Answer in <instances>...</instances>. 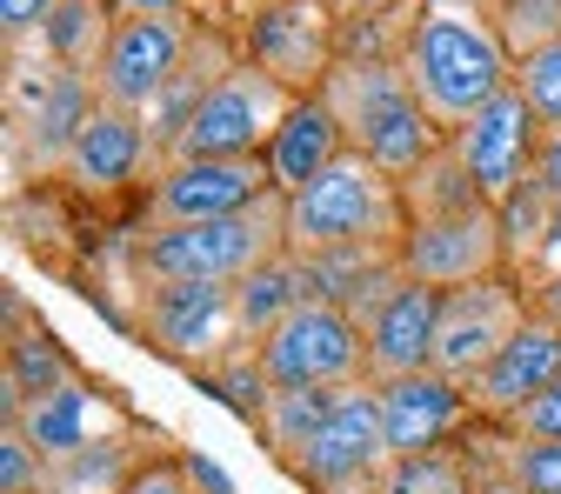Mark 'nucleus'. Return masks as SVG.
Segmentation results:
<instances>
[{
  "instance_id": "nucleus-29",
  "label": "nucleus",
  "mask_w": 561,
  "mask_h": 494,
  "mask_svg": "<svg viewBox=\"0 0 561 494\" xmlns=\"http://www.w3.org/2000/svg\"><path fill=\"white\" fill-rule=\"evenodd\" d=\"M515 88L541 114V127H561V41H548L528 60H515Z\"/></svg>"
},
{
  "instance_id": "nucleus-28",
  "label": "nucleus",
  "mask_w": 561,
  "mask_h": 494,
  "mask_svg": "<svg viewBox=\"0 0 561 494\" xmlns=\"http://www.w3.org/2000/svg\"><path fill=\"white\" fill-rule=\"evenodd\" d=\"M375 494H474V474L455 455H421V461H394Z\"/></svg>"
},
{
  "instance_id": "nucleus-36",
  "label": "nucleus",
  "mask_w": 561,
  "mask_h": 494,
  "mask_svg": "<svg viewBox=\"0 0 561 494\" xmlns=\"http://www.w3.org/2000/svg\"><path fill=\"white\" fill-rule=\"evenodd\" d=\"M187 481H194V494H234V481L207 461V455H187Z\"/></svg>"
},
{
  "instance_id": "nucleus-5",
  "label": "nucleus",
  "mask_w": 561,
  "mask_h": 494,
  "mask_svg": "<svg viewBox=\"0 0 561 494\" xmlns=\"http://www.w3.org/2000/svg\"><path fill=\"white\" fill-rule=\"evenodd\" d=\"M295 88H280L267 67L254 60H228L207 94L194 101L181 140L168 148V161H261L267 140L280 134V120L295 114Z\"/></svg>"
},
{
  "instance_id": "nucleus-31",
  "label": "nucleus",
  "mask_w": 561,
  "mask_h": 494,
  "mask_svg": "<svg viewBox=\"0 0 561 494\" xmlns=\"http://www.w3.org/2000/svg\"><path fill=\"white\" fill-rule=\"evenodd\" d=\"M508 468L522 494H561V441H515L508 435Z\"/></svg>"
},
{
  "instance_id": "nucleus-16",
  "label": "nucleus",
  "mask_w": 561,
  "mask_h": 494,
  "mask_svg": "<svg viewBox=\"0 0 561 494\" xmlns=\"http://www.w3.org/2000/svg\"><path fill=\"white\" fill-rule=\"evenodd\" d=\"M375 401H381V435H388V455L394 461H421V455H448L455 428L474 414L468 407V388L421 368V375H401V381H375Z\"/></svg>"
},
{
  "instance_id": "nucleus-10",
  "label": "nucleus",
  "mask_w": 561,
  "mask_h": 494,
  "mask_svg": "<svg viewBox=\"0 0 561 494\" xmlns=\"http://www.w3.org/2000/svg\"><path fill=\"white\" fill-rule=\"evenodd\" d=\"M528 301L508 274H488V280H468V288L442 295V321H435V375L448 381H474L502 347L528 328Z\"/></svg>"
},
{
  "instance_id": "nucleus-11",
  "label": "nucleus",
  "mask_w": 561,
  "mask_h": 494,
  "mask_svg": "<svg viewBox=\"0 0 561 494\" xmlns=\"http://www.w3.org/2000/svg\"><path fill=\"white\" fill-rule=\"evenodd\" d=\"M8 107H14V148L34 140V161L60 174L67 148H75V134L88 127V114L101 107L94 81L75 74V67H60L34 47V67L14 54V81H8Z\"/></svg>"
},
{
  "instance_id": "nucleus-27",
  "label": "nucleus",
  "mask_w": 561,
  "mask_h": 494,
  "mask_svg": "<svg viewBox=\"0 0 561 494\" xmlns=\"http://www.w3.org/2000/svg\"><path fill=\"white\" fill-rule=\"evenodd\" d=\"M488 14H495V27H502L515 60H528L535 47L561 41V0H495Z\"/></svg>"
},
{
  "instance_id": "nucleus-17",
  "label": "nucleus",
  "mask_w": 561,
  "mask_h": 494,
  "mask_svg": "<svg viewBox=\"0 0 561 494\" xmlns=\"http://www.w3.org/2000/svg\"><path fill=\"white\" fill-rule=\"evenodd\" d=\"M8 414L21 421V435L41 448L47 468L75 461V455H88V448H101V441H121V407H114L94 381H81V375H67L60 388L21 401V407H8Z\"/></svg>"
},
{
  "instance_id": "nucleus-40",
  "label": "nucleus",
  "mask_w": 561,
  "mask_h": 494,
  "mask_svg": "<svg viewBox=\"0 0 561 494\" xmlns=\"http://www.w3.org/2000/svg\"><path fill=\"white\" fill-rule=\"evenodd\" d=\"M41 494H81V487H67V481H47V487H41Z\"/></svg>"
},
{
  "instance_id": "nucleus-38",
  "label": "nucleus",
  "mask_w": 561,
  "mask_h": 494,
  "mask_svg": "<svg viewBox=\"0 0 561 494\" xmlns=\"http://www.w3.org/2000/svg\"><path fill=\"white\" fill-rule=\"evenodd\" d=\"M121 14H181V0H121Z\"/></svg>"
},
{
  "instance_id": "nucleus-19",
  "label": "nucleus",
  "mask_w": 561,
  "mask_h": 494,
  "mask_svg": "<svg viewBox=\"0 0 561 494\" xmlns=\"http://www.w3.org/2000/svg\"><path fill=\"white\" fill-rule=\"evenodd\" d=\"M435 321H442V295L401 274L394 288L362 314V334H368V381H401V375L435 368Z\"/></svg>"
},
{
  "instance_id": "nucleus-25",
  "label": "nucleus",
  "mask_w": 561,
  "mask_h": 494,
  "mask_svg": "<svg viewBox=\"0 0 561 494\" xmlns=\"http://www.w3.org/2000/svg\"><path fill=\"white\" fill-rule=\"evenodd\" d=\"M334 394L328 388H274L267 407H261V441L280 455V461H301L308 441L321 435V421H328Z\"/></svg>"
},
{
  "instance_id": "nucleus-2",
  "label": "nucleus",
  "mask_w": 561,
  "mask_h": 494,
  "mask_svg": "<svg viewBox=\"0 0 561 494\" xmlns=\"http://www.w3.org/2000/svg\"><path fill=\"white\" fill-rule=\"evenodd\" d=\"M401 241H408V194L355 148L301 194H288V254L301 261L347 248H401Z\"/></svg>"
},
{
  "instance_id": "nucleus-39",
  "label": "nucleus",
  "mask_w": 561,
  "mask_h": 494,
  "mask_svg": "<svg viewBox=\"0 0 561 494\" xmlns=\"http://www.w3.org/2000/svg\"><path fill=\"white\" fill-rule=\"evenodd\" d=\"M541 314H548V321H561V274H554L548 288H541Z\"/></svg>"
},
{
  "instance_id": "nucleus-20",
  "label": "nucleus",
  "mask_w": 561,
  "mask_h": 494,
  "mask_svg": "<svg viewBox=\"0 0 561 494\" xmlns=\"http://www.w3.org/2000/svg\"><path fill=\"white\" fill-rule=\"evenodd\" d=\"M148 120L140 114H121V107H94L88 127L75 134V148H67L60 161V181L67 187H81V194H121L140 161H148Z\"/></svg>"
},
{
  "instance_id": "nucleus-6",
  "label": "nucleus",
  "mask_w": 561,
  "mask_h": 494,
  "mask_svg": "<svg viewBox=\"0 0 561 494\" xmlns=\"http://www.w3.org/2000/svg\"><path fill=\"white\" fill-rule=\"evenodd\" d=\"M254 361H261L267 388H328L334 394V388L368 381V334L334 301H301L254 347Z\"/></svg>"
},
{
  "instance_id": "nucleus-21",
  "label": "nucleus",
  "mask_w": 561,
  "mask_h": 494,
  "mask_svg": "<svg viewBox=\"0 0 561 494\" xmlns=\"http://www.w3.org/2000/svg\"><path fill=\"white\" fill-rule=\"evenodd\" d=\"M347 154V127H341V114L328 107V94H301L295 101V114L280 120V134L267 140V174H274V187L280 194H301L314 174H328L334 161Z\"/></svg>"
},
{
  "instance_id": "nucleus-9",
  "label": "nucleus",
  "mask_w": 561,
  "mask_h": 494,
  "mask_svg": "<svg viewBox=\"0 0 561 494\" xmlns=\"http://www.w3.org/2000/svg\"><path fill=\"white\" fill-rule=\"evenodd\" d=\"M140 321H148V341L181 368L207 375L228 355H241V301L234 288H215V280H161L140 301Z\"/></svg>"
},
{
  "instance_id": "nucleus-22",
  "label": "nucleus",
  "mask_w": 561,
  "mask_h": 494,
  "mask_svg": "<svg viewBox=\"0 0 561 494\" xmlns=\"http://www.w3.org/2000/svg\"><path fill=\"white\" fill-rule=\"evenodd\" d=\"M234 301H241V341H267L280 321H288L301 301H314V280H308V261L301 254H274L267 267H254L241 288H234Z\"/></svg>"
},
{
  "instance_id": "nucleus-7",
  "label": "nucleus",
  "mask_w": 561,
  "mask_h": 494,
  "mask_svg": "<svg viewBox=\"0 0 561 494\" xmlns=\"http://www.w3.org/2000/svg\"><path fill=\"white\" fill-rule=\"evenodd\" d=\"M187 21L181 14H121L107 54H101V74H94V94L101 107H121V114H140L148 120L154 101L187 74Z\"/></svg>"
},
{
  "instance_id": "nucleus-14",
  "label": "nucleus",
  "mask_w": 561,
  "mask_h": 494,
  "mask_svg": "<svg viewBox=\"0 0 561 494\" xmlns=\"http://www.w3.org/2000/svg\"><path fill=\"white\" fill-rule=\"evenodd\" d=\"M267 194H280L267 161H168L154 174V194H148V234L248 215V207H261Z\"/></svg>"
},
{
  "instance_id": "nucleus-15",
  "label": "nucleus",
  "mask_w": 561,
  "mask_h": 494,
  "mask_svg": "<svg viewBox=\"0 0 561 494\" xmlns=\"http://www.w3.org/2000/svg\"><path fill=\"white\" fill-rule=\"evenodd\" d=\"M248 60L267 67L280 88L321 94L334 74V27L321 0H261L248 21Z\"/></svg>"
},
{
  "instance_id": "nucleus-12",
  "label": "nucleus",
  "mask_w": 561,
  "mask_h": 494,
  "mask_svg": "<svg viewBox=\"0 0 561 494\" xmlns=\"http://www.w3.org/2000/svg\"><path fill=\"white\" fill-rule=\"evenodd\" d=\"M508 234H502V207H468V215H442V221H408L401 241V274L421 280L435 295H455L468 280L502 274Z\"/></svg>"
},
{
  "instance_id": "nucleus-24",
  "label": "nucleus",
  "mask_w": 561,
  "mask_h": 494,
  "mask_svg": "<svg viewBox=\"0 0 561 494\" xmlns=\"http://www.w3.org/2000/svg\"><path fill=\"white\" fill-rule=\"evenodd\" d=\"M401 194H408V221H442V215H468V207H488L481 187H474V174H468L461 154H455V140H442V148L428 154V168H421Z\"/></svg>"
},
{
  "instance_id": "nucleus-23",
  "label": "nucleus",
  "mask_w": 561,
  "mask_h": 494,
  "mask_svg": "<svg viewBox=\"0 0 561 494\" xmlns=\"http://www.w3.org/2000/svg\"><path fill=\"white\" fill-rule=\"evenodd\" d=\"M114 27H121V21L107 14V0H67V8L47 21V34H41V54L94 81V74H101V54H107V41H114Z\"/></svg>"
},
{
  "instance_id": "nucleus-13",
  "label": "nucleus",
  "mask_w": 561,
  "mask_h": 494,
  "mask_svg": "<svg viewBox=\"0 0 561 494\" xmlns=\"http://www.w3.org/2000/svg\"><path fill=\"white\" fill-rule=\"evenodd\" d=\"M541 114L522 101V88H508V94H495L461 134H448L455 140V154H461V168L474 174V187H481V200L488 207H508L528 181H535V154H541Z\"/></svg>"
},
{
  "instance_id": "nucleus-26",
  "label": "nucleus",
  "mask_w": 561,
  "mask_h": 494,
  "mask_svg": "<svg viewBox=\"0 0 561 494\" xmlns=\"http://www.w3.org/2000/svg\"><path fill=\"white\" fill-rule=\"evenodd\" d=\"M67 375H75V368H67V355H54V347H47V334L14 341V347H8V407H21V401L60 388Z\"/></svg>"
},
{
  "instance_id": "nucleus-18",
  "label": "nucleus",
  "mask_w": 561,
  "mask_h": 494,
  "mask_svg": "<svg viewBox=\"0 0 561 494\" xmlns=\"http://www.w3.org/2000/svg\"><path fill=\"white\" fill-rule=\"evenodd\" d=\"M554 381H561V321H548V314L535 308L528 328H522V334L502 347V355L468 381V407L508 428V421H515L528 401H541Z\"/></svg>"
},
{
  "instance_id": "nucleus-3",
  "label": "nucleus",
  "mask_w": 561,
  "mask_h": 494,
  "mask_svg": "<svg viewBox=\"0 0 561 494\" xmlns=\"http://www.w3.org/2000/svg\"><path fill=\"white\" fill-rule=\"evenodd\" d=\"M328 107L341 114V127H347V148L355 154H368L388 181H414L421 168H428V154L442 148V127L428 120V107L414 101V88H408V74L401 67H381V60H347V67H334L328 74Z\"/></svg>"
},
{
  "instance_id": "nucleus-1",
  "label": "nucleus",
  "mask_w": 561,
  "mask_h": 494,
  "mask_svg": "<svg viewBox=\"0 0 561 494\" xmlns=\"http://www.w3.org/2000/svg\"><path fill=\"white\" fill-rule=\"evenodd\" d=\"M401 74L442 134H461L488 101L515 88V54L481 0H421Z\"/></svg>"
},
{
  "instance_id": "nucleus-37",
  "label": "nucleus",
  "mask_w": 561,
  "mask_h": 494,
  "mask_svg": "<svg viewBox=\"0 0 561 494\" xmlns=\"http://www.w3.org/2000/svg\"><path fill=\"white\" fill-rule=\"evenodd\" d=\"M541 267H548V280L561 274V200L548 207V234H541Z\"/></svg>"
},
{
  "instance_id": "nucleus-33",
  "label": "nucleus",
  "mask_w": 561,
  "mask_h": 494,
  "mask_svg": "<svg viewBox=\"0 0 561 494\" xmlns=\"http://www.w3.org/2000/svg\"><path fill=\"white\" fill-rule=\"evenodd\" d=\"M508 435H515V441H561V381L508 421Z\"/></svg>"
},
{
  "instance_id": "nucleus-30",
  "label": "nucleus",
  "mask_w": 561,
  "mask_h": 494,
  "mask_svg": "<svg viewBox=\"0 0 561 494\" xmlns=\"http://www.w3.org/2000/svg\"><path fill=\"white\" fill-rule=\"evenodd\" d=\"M54 481V468L41 461V448L21 435V421L8 414V428H0V494H41Z\"/></svg>"
},
{
  "instance_id": "nucleus-34",
  "label": "nucleus",
  "mask_w": 561,
  "mask_h": 494,
  "mask_svg": "<svg viewBox=\"0 0 561 494\" xmlns=\"http://www.w3.org/2000/svg\"><path fill=\"white\" fill-rule=\"evenodd\" d=\"M121 494H194V481H187V461H140Z\"/></svg>"
},
{
  "instance_id": "nucleus-32",
  "label": "nucleus",
  "mask_w": 561,
  "mask_h": 494,
  "mask_svg": "<svg viewBox=\"0 0 561 494\" xmlns=\"http://www.w3.org/2000/svg\"><path fill=\"white\" fill-rule=\"evenodd\" d=\"M67 8V0H0V34H8V47L21 54L27 41L41 47V34H47V21Z\"/></svg>"
},
{
  "instance_id": "nucleus-35",
  "label": "nucleus",
  "mask_w": 561,
  "mask_h": 494,
  "mask_svg": "<svg viewBox=\"0 0 561 494\" xmlns=\"http://www.w3.org/2000/svg\"><path fill=\"white\" fill-rule=\"evenodd\" d=\"M535 187H541L548 200H561V127H548V134H541V154H535Z\"/></svg>"
},
{
  "instance_id": "nucleus-4",
  "label": "nucleus",
  "mask_w": 561,
  "mask_h": 494,
  "mask_svg": "<svg viewBox=\"0 0 561 494\" xmlns=\"http://www.w3.org/2000/svg\"><path fill=\"white\" fill-rule=\"evenodd\" d=\"M288 254V194H267L248 215L228 221H194V228H154L140 241V274L154 280H215V288H241L254 267Z\"/></svg>"
},
{
  "instance_id": "nucleus-8",
  "label": "nucleus",
  "mask_w": 561,
  "mask_h": 494,
  "mask_svg": "<svg viewBox=\"0 0 561 494\" xmlns=\"http://www.w3.org/2000/svg\"><path fill=\"white\" fill-rule=\"evenodd\" d=\"M308 487L321 494H375L381 474L394 468L388 455V435H381V401H375V381H355V388H334V407L321 421V435L308 441V455L295 461Z\"/></svg>"
}]
</instances>
